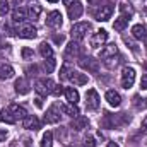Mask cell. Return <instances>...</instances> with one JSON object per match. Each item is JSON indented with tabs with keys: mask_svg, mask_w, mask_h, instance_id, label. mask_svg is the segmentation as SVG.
I'll use <instances>...</instances> for the list:
<instances>
[{
	"mask_svg": "<svg viewBox=\"0 0 147 147\" xmlns=\"http://www.w3.org/2000/svg\"><path fill=\"white\" fill-rule=\"evenodd\" d=\"M55 86H57V84H55L51 79H48V77H45V79H38V80H36V92L39 94V96L53 94Z\"/></svg>",
	"mask_w": 147,
	"mask_h": 147,
	"instance_id": "1",
	"label": "cell"
},
{
	"mask_svg": "<svg viewBox=\"0 0 147 147\" xmlns=\"http://www.w3.org/2000/svg\"><path fill=\"white\" fill-rule=\"evenodd\" d=\"M89 31H91V24L89 22H77V24H74L72 29H70V36L75 41H80V39H84L87 36Z\"/></svg>",
	"mask_w": 147,
	"mask_h": 147,
	"instance_id": "2",
	"label": "cell"
},
{
	"mask_svg": "<svg viewBox=\"0 0 147 147\" xmlns=\"http://www.w3.org/2000/svg\"><path fill=\"white\" fill-rule=\"evenodd\" d=\"M99 105H101V98H99L98 91L96 89H89L86 92V108L91 111H98Z\"/></svg>",
	"mask_w": 147,
	"mask_h": 147,
	"instance_id": "3",
	"label": "cell"
},
{
	"mask_svg": "<svg viewBox=\"0 0 147 147\" xmlns=\"http://www.w3.org/2000/svg\"><path fill=\"white\" fill-rule=\"evenodd\" d=\"M79 65H80V69H84V70H87L91 74H96L99 70V62L96 58H92V57H84L82 55L79 58Z\"/></svg>",
	"mask_w": 147,
	"mask_h": 147,
	"instance_id": "4",
	"label": "cell"
},
{
	"mask_svg": "<svg viewBox=\"0 0 147 147\" xmlns=\"http://www.w3.org/2000/svg\"><path fill=\"white\" fill-rule=\"evenodd\" d=\"M120 80H121V87L130 89L134 86V82H135V69L134 67H123Z\"/></svg>",
	"mask_w": 147,
	"mask_h": 147,
	"instance_id": "5",
	"label": "cell"
},
{
	"mask_svg": "<svg viewBox=\"0 0 147 147\" xmlns=\"http://www.w3.org/2000/svg\"><path fill=\"white\" fill-rule=\"evenodd\" d=\"M113 10H115V7H113L111 3H105V5L99 7V10L94 12V17H96V21H99V22L110 21L111 16H113Z\"/></svg>",
	"mask_w": 147,
	"mask_h": 147,
	"instance_id": "6",
	"label": "cell"
},
{
	"mask_svg": "<svg viewBox=\"0 0 147 147\" xmlns=\"http://www.w3.org/2000/svg\"><path fill=\"white\" fill-rule=\"evenodd\" d=\"M65 57L67 58H80L82 57V45L79 43V41H75L72 39L69 45H67V48H65Z\"/></svg>",
	"mask_w": 147,
	"mask_h": 147,
	"instance_id": "7",
	"label": "cell"
},
{
	"mask_svg": "<svg viewBox=\"0 0 147 147\" xmlns=\"http://www.w3.org/2000/svg\"><path fill=\"white\" fill-rule=\"evenodd\" d=\"M16 33H17V36H19V38H24V39H33V38H36L38 29L33 26V24H21V26L16 29Z\"/></svg>",
	"mask_w": 147,
	"mask_h": 147,
	"instance_id": "8",
	"label": "cell"
},
{
	"mask_svg": "<svg viewBox=\"0 0 147 147\" xmlns=\"http://www.w3.org/2000/svg\"><path fill=\"white\" fill-rule=\"evenodd\" d=\"M60 118H62V115H60V108H58L57 105H51V106L46 110L45 123H48V125H55V123L60 121Z\"/></svg>",
	"mask_w": 147,
	"mask_h": 147,
	"instance_id": "9",
	"label": "cell"
},
{
	"mask_svg": "<svg viewBox=\"0 0 147 147\" xmlns=\"http://www.w3.org/2000/svg\"><path fill=\"white\" fill-rule=\"evenodd\" d=\"M62 22H63V17H62V14H60L58 10H51V12L46 16V26L51 28V29L60 28Z\"/></svg>",
	"mask_w": 147,
	"mask_h": 147,
	"instance_id": "10",
	"label": "cell"
},
{
	"mask_svg": "<svg viewBox=\"0 0 147 147\" xmlns=\"http://www.w3.org/2000/svg\"><path fill=\"white\" fill-rule=\"evenodd\" d=\"M106 39H108V33H106L105 29H99V31H96V33L92 34V38H91V46L98 50V48L105 46Z\"/></svg>",
	"mask_w": 147,
	"mask_h": 147,
	"instance_id": "11",
	"label": "cell"
},
{
	"mask_svg": "<svg viewBox=\"0 0 147 147\" xmlns=\"http://www.w3.org/2000/svg\"><path fill=\"white\" fill-rule=\"evenodd\" d=\"M87 127H89V118H87V116H82V115L75 116L72 120V123H70V128L75 130V132H82V130H86Z\"/></svg>",
	"mask_w": 147,
	"mask_h": 147,
	"instance_id": "12",
	"label": "cell"
},
{
	"mask_svg": "<svg viewBox=\"0 0 147 147\" xmlns=\"http://www.w3.org/2000/svg\"><path fill=\"white\" fill-rule=\"evenodd\" d=\"M115 55H118V46H116L115 43L105 45V46L101 48V51H99V58H101V60L111 58V57H115Z\"/></svg>",
	"mask_w": 147,
	"mask_h": 147,
	"instance_id": "13",
	"label": "cell"
},
{
	"mask_svg": "<svg viewBox=\"0 0 147 147\" xmlns=\"http://www.w3.org/2000/svg\"><path fill=\"white\" fill-rule=\"evenodd\" d=\"M82 12H84V7H82V3L79 2V0H74L72 3L69 5V17L70 19H79L80 16H82Z\"/></svg>",
	"mask_w": 147,
	"mask_h": 147,
	"instance_id": "14",
	"label": "cell"
},
{
	"mask_svg": "<svg viewBox=\"0 0 147 147\" xmlns=\"http://www.w3.org/2000/svg\"><path fill=\"white\" fill-rule=\"evenodd\" d=\"M22 127L24 128H28V130H39L41 128V123H39V120H38L34 115H28L24 120H22Z\"/></svg>",
	"mask_w": 147,
	"mask_h": 147,
	"instance_id": "15",
	"label": "cell"
},
{
	"mask_svg": "<svg viewBox=\"0 0 147 147\" xmlns=\"http://www.w3.org/2000/svg\"><path fill=\"white\" fill-rule=\"evenodd\" d=\"M69 80L72 82L74 86H84V84H87V75L86 74H80L77 72V70H70V74H69Z\"/></svg>",
	"mask_w": 147,
	"mask_h": 147,
	"instance_id": "16",
	"label": "cell"
},
{
	"mask_svg": "<svg viewBox=\"0 0 147 147\" xmlns=\"http://www.w3.org/2000/svg\"><path fill=\"white\" fill-rule=\"evenodd\" d=\"M106 101H108V105L113 106V108H118L120 105H121V96H120V92H116L115 89H110V91H106Z\"/></svg>",
	"mask_w": 147,
	"mask_h": 147,
	"instance_id": "17",
	"label": "cell"
},
{
	"mask_svg": "<svg viewBox=\"0 0 147 147\" xmlns=\"http://www.w3.org/2000/svg\"><path fill=\"white\" fill-rule=\"evenodd\" d=\"M14 89H16V92L21 94V96L28 94V92H29V82H28V79H26V77H19V79L16 80V84H14Z\"/></svg>",
	"mask_w": 147,
	"mask_h": 147,
	"instance_id": "18",
	"label": "cell"
},
{
	"mask_svg": "<svg viewBox=\"0 0 147 147\" xmlns=\"http://www.w3.org/2000/svg\"><path fill=\"white\" fill-rule=\"evenodd\" d=\"M9 111L12 113V116L16 118V121H17V120H24V118L28 116L26 110H24L22 106H19V105H10V106H9Z\"/></svg>",
	"mask_w": 147,
	"mask_h": 147,
	"instance_id": "19",
	"label": "cell"
},
{
	"mask_svg": "<svg viewBox=\"0 0 147 147\" xmlns=\"http://www.w3.org/2000/svg\"><path fill=\"white\" fill-rule=\"evenodd\" d=\"M28 17H29V16H28V9H24V7H16V10H14V14H12L14 22H24Z\"/></svg>",
	"mask_w": 147,
	"mask_h": 147,
	"instance_id": "20",
	"label": "cell"
},
{
	"mask_svg": "<svg viewBox=\"0 0 147 147\" xmlns=\"http://www.w3.org/2000/svg\"><path fill=\"white\" fill-rule=\"evenodd\" d=\"M14 77V69L9 63H2L0 65V80H9Z\"/></svg>",
	"mask_w": 147,
	"mask_h": 147,
	"instance_id": "21",
	"label": "cell"
},
{
	"mask_svg": "<svg viewBox=\"0 0 147 147\" xmlns=\"http://www.w3.org/2000/svg\"><path fill=\"white\" fill-rule=\"evenodd\" d=\"M132 36L135 38V39H146L147 38L146 26H142V24H135V26L132 28Z\"/></svg>",
	"mask_w": 147,
	"mask_h": 147,
	"instance_id": "22",
	"label": "cell"
},
{
	"mask_svg": "<svg viewBox=\"0 0 147 147\" xmlns=\"http://www.w3.org/2000/svg\"><path fill=\"white\" fill-rule=\"evenodd\" d=\"M41 12H43V9H41V5L36 3V2H34V3H31V5H29V9H28V16H29V19H33V21L39 19Z\"/></svg>",
	"mask_w": 147,
	"mask_h": 147,
	"instance_id": "23",
	"label": "cell"
},
{
	"mask_svg": "<svg viewBox=\"0 0 147 147\" xmlns=\"http://www.w3.org/2000/svg\"><path fill=\"white\" fill-rule=\"evenodd\" d=\"M63 94H65V98H67L69 103H72V105H77V103H79V92H77V89H74V87H67Z\"/></svg>",
	"mask_w": 147,
	"mask_h": 147,
	"instance_id": "24",
	"label": "cell"
},
{
	"mask_svg": "<svg viewBox=\"0 0 147 147\" xmlns=\"http://www.w3.org/2000/svg\"><path fill=\"white\" fill-rule=\"evenodd\" d=\"M0 121L2 123H9V125L16 123V118L12 116V113L9 111V108H2L0 110Z\"/></svg>",
	"mask_w": 147,
	"mask_h": 147,
	"instance_id": "25",
	"label": "cell"
},
{
	"mask_svg": "<svg viewBox=\"0 0 147 147\" xmlns=\"http://www.w3.org/2000/svg\"><path fill=\"white\" fill-rule=\"evenodd\" d=\"M62 113H65V115H69V116H72V118H75V116H79V110H77V106L75 105H72V103H67V105H62Z\"/></svg>",
	"mask_w": 147,
	"mask_h": 147,
	"instance_id": "26",
	"label": "cell"
},
{
	"mask_svg": "<svg viewBox=\"0 0 147 147\" xmlns=\"http://www.w3.org/2000/svg\"><path fill=\"white\" fill-rule=\"evenodd\" d=\"M39 53H41L43 58H53V48H51L50 43H46V41L39 45Z\"/></svg>",
	"mask_w": 147,
	"mask_h": 147,
	"instance_id": "27",
	"label": "cell"
},
{
	"mask_svg": "<svg viewBox=\"0 0 147 147\" xmlns=\"http://www.w3.org/2000/svg\"><path fill=\"white\" fill-rule=\"evenodd\" d=\"M127 24H128V19L127 17H123V16H120V17H116L115 19V22H113V29L115 31H123L125 28H127Z\"/></svg>",
	"mask_w": 147,
	"mask_h": 147,
	"instance_id": "28",
	"label": "cell"
},
{
	"mask_svg": "<svg viewBox=\"0 0 147 147\" xmlns=\"http://www.w3.org/2000/svg\"><path fill=\"white\" fill-rule=\"evenodd\" d=\"M103 63H105L108 69H115V67H118V65L121 63V57H120V55H115V57H111V58L103 60Z\"/></svg>",
	"mask_w": 147,
	"mask_h": 147,
	"instance_id": "29",
	"label": "cell"
},
{
	"mask_svg": "<svg viewBox=\"0 0 147 147\" xmlns=\"http://www.w3.org/2000/svg\"><path fill=\"white\" fill-rule=\"evenodd\" d=\"M55 67H57V62H55V58H45V62H43V70L46 74H51L55 70Z\"/></svg>",
	"mask_w": 147,
	"mask_h": 147,
	"instance_id": "30",
	"label": "cell"
},
{
	"mask_svg": "<svg viewBox=\"0 0 147 147\" xmlns=\"http://www.w3.org/2000/svg\"><path fill=\"white\" fill-rule=\"evenodd\" d=\"M120 10H121V16L127 17V19L134 16V9H132L130 3H120Z\"/></svg>",
	"mask_w": 147,
	"mask_h": 147,
	"instance_id": "31",
	"label": "cell"
},
{
	"mask_svg": "<svg viewBox=\"0 0 147 147\" xmlns=\"http://www.w3.org/2000/svg\"><path fill=\"white\" fill-rule=\"evenodd\" d=\"M41 147H53V134L46 132L41 139Z\"/></svg>",
	"mask_w": 147,
	"mask_h": 147,
	"instance_id": "32",
	"label": "cell"
},
{
	"mask_svg": "<svg viewBox=\"0 0 147 147\" xmlns=\"http://www.w3.org/2000/svg\"><path fill=\"white\" fill-rule=\"evenodd\" d=\"M21 55H22L24 60H34V51L31 48H22L21 50Z\"/></svg>",
	"mask_w": 147,
	"mask_h": 147,
	"instance_id": "33",
	"label": "cell"
},
{
	"mask_svg": "<svg viewBox=\"0 0 147 147\" xmlns=\"http://www.w3.org/2000/svg\"><path fill=\"white\" fill-rule=\"evenodd\" d=\"M69 74H70V67H69V63H63V65H62V70H60V79H62V80L69 79Z\"/></svg>",
	"mask_w": 147,
	"mask_h": 147,
	"instance_id": "34",
	"label": "cell"
},
{
	"mask_svg": "<svg viewBox=\"0 0 147 147\" xmlns=\"http://www.w3.org/2000/svg\"><path fill=\"white\" fill-rule=\"evenodd\" d=\"M82 147H96V139H94L92 135L86 137V139H84V142H82Z\"/></svg>",
	"mask_w": 147,
	"mask_h": 147,
	"instance_id": "35",
	"label": "cell"
},
{
	"mask_svg": "<svg viewBox=\"0 0 147 147\" xmlns=\"http://www.w3.org/2000/svg\"><path fill=\"white\" fill-rule=\"evenodd\" d=\"M57 134H58V137L63 140V144H65V146H69V144H70V142H69V139H67V128H58V132H57Z\"/></svg>",
	"mask_w": 147,
	"mask_h": 147,
	"instance_id": "36",
	"label": "cell"
},
{
	"mask_svg": "<svg viewBox=\"0 0 147 147\" xmlns=\"http://www.w3.org/2000/svg\"><path fill=\"white\" fill-rule=\"evenodd\" d=\"M9 12V2L7 0H0V16L3 17Z\"/></svg>",
	"mask_w": 147,
	"mask_h": 147,
	"instance_id": "37",
	"label": "cell"
},
{
	"mask_svg": "<svg viewBox=\"0 0 147 147\" xmlns=\"http://www.w3.org/2000/svg\"><path fill=\"white\" fill-rule=\"evenodd\" d=\"M7 137H9V132L5 128H0V142H5Z\"/></svg>",
	"mask_w": 147,
	"mask_h": 147,
	"instance_id": "38",
	"label": "cell"
},
{
	"mask_svg": "<svg viewBox=\"0 0 147 147\" xmlns=\"http://www.w3.org/2000/svg\"><path fill=\"white\" fill-rule=\"evenodd\" d=\"M63 92H65L63 86H55V91H53V94H55V96H60V94H63Z\"/></svg>",
	"mask_w": 147,
	"mask_h": 147,
	"instance_id": "39",
	"label": "cell"
},
{
	"mask_svg": "<svg viewBox=\"0 0 147 147\" xmlns=\"http://www.w3.org/2000/svg\"><path fill=\"white\" fill-rule=\"evenodd\" d=\"M140 87H142L144 91H147V74H144L142 79H140Z\"/></svg>",
	"mask_w": 147,
	"mask_h": 147,
	"instance_id": "40",
	"label": "cell"
},
{
	"mask_svg": "<svg viewBox=\"0 0 147 147\" xmlns=\"http://www.w3.org/2000/svg\"><path fill=\"white\" fill-rule=\"evenodd\" d=\"M140 132L147 135V116L144 118V120H142V125H140Z\"/></svg>",
	"mask_w": 147,
	"mask_h": 147,
	"instance_id": "41",
	"label": "cell"
},
{
	"mask_svg": "<svg viewBox=\"0 0 147 147\" xmlns=\"http://www.w3.org/2000/svg\"><path fill=\"white\" fill-rule=\"evenodd\" d=\"M26 72H29V75H36L38 67H36V65H33V67H28V69H26Z\"/></svg>",
	"mask_w": 147,
	"mask_h": 147,
	"instance_id": "42",
	"label": "cell"
},
{
	"mask_svg": "<svg viewBox=\"0 0 147 147\" xmlns=\"http://www.w3.org/2000/svg\"><path fill=\"white\" fill-rule=\"evenodd\" d=\"M22 146H24V147H33V140L26 137V139H24V142H22Z\"/></svg>",
	"mask_w": 147,
	"mask_h": 147,
	"instance_id": "43",
	"label": "cell"
},
{
	"mask_svg": "<svg viewBox=\"0 0 147 147\" xmlns=\"http://www.w3.org/2000/svg\"><path fill=\"white\" fill-rule=\"evenodd\" d=\"M53 41H55V43H63V36H62V34H55V36H53Z\"/></svg>",
	"mask_w": 147,
	"mask_h": 147,
	"instance_id": "44",
	"label": "cell"
},
{
	"mask_svg": "<svg viewBox=\"0 0 147 147\" xmlns=\"http://www.w3.org/2000/svg\"><path fill=\"white\" fill-rule=\"evenodd\" d=\"M34 101H36V106H38V108H41V106H43V103H41V98H36Z\"/></svg>",
	"mask_w": 147,
	"mask_h": 147,
	"instance_id": "45",
	"label": "cell"
},
{
	"mask_svg": "<svg viewBox=\"0 0 147 147\" xmlns=\"http://www.w3.org/2000/svg\"><path fill=\"white\" fill-rule=\"evenodd\" d=\"M91 5H98V3H101V0H87Z\"/></svg>",
	"mask_w": 147,
	"mask_h": 147,
	"instance_id": "46",
	"label": "cell"
},
{
	"mask_svg": "<svg viewBox=\"0 0 147 147\" xmlns=\"http://www.w3.org/2000/svg\"><path fill=\"white\" fill-rule=\"evenodd\" d=\"M108 147H120L116 142H108Z\"/></svg>",
	"mask_w": 147,
	"mask_h": 147,
	"instance_id": "47",
	"label": "cell"
},
{
	"mask_svg": "<svg viewBox=\"0 0 147 147\" xmlns=\"http://www.w3.org/2000/svg\"><path fill=\"white\" fill-rule=\"evenodd\" d=\"M62 2H63V3H65V5H67V7H69V5H70V3H72L74 0H62Z\"/></svg>",
	"mask_w": 147,
	"mask_h": 147,
	"instance_id": "48",
	"label": "cell"
},
{
	"mask_svg": "<svg viewBox=\"0 0 147 147\" xmlns=\"http://www.w3.org/2000/svg\"><path fill=\"white\" fill-rule=\"evenodd\" d=\"M46 2H51V3H55V2H58V0H46Z\"/></svg>",
	"mask_w": 147,
	"mask_h": 147,
	"instance_id": "49",
	"label": "cell"
},
{
	"mask_svg": "<svg viewBox=\"0 0 147 147\" xmlns=\"http://www.w3.org/2000/svg\"><path fill=\"white\" fill-rule=\"evenodd\" d=\"M14 2H16V3H19V2H21V0H14Z\"/></svg>",
	"mask_w": 147,
	"mask_h": 147,
	"instance_id": "50",
	"label": "cell"
}]
</instances>
